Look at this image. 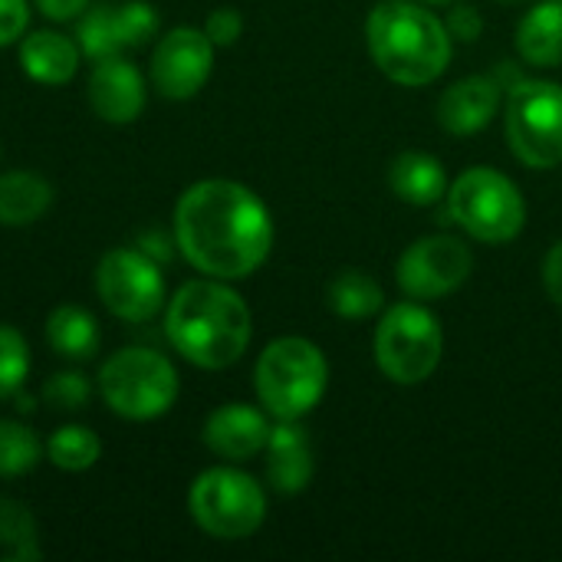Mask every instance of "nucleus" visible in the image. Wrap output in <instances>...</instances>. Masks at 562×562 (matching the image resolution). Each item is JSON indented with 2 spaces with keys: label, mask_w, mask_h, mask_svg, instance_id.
<instances>
[{
  "label": "nucleus",
  "mask_w": 562,
  "mask_h": 562,
  "mask_svg": "<svg viewBox=\"0 0 562 562\" xmlns=\"http://www.w3.org/2000/svg\"><path fill=\"white\" fill-rule=\"evenodd\" d=\"M389 188L398 201L431 207L448 194L445 165L428 151H402L389 168Z\"/></svg>",
  "instance_id": "19"
},
{
  "label": "nucleus",
  "mask_w": 562,
  "mask_h": 562,
  "mask_svg": "<svg viewBox=\"0 0 562 562\" xmlns=\"http://www.w3.org/2000/svg\"><path fill=\"white\" fill-rule=\"evenodd\" d=\"M543 286L550 293V300L562 306V240H557L543 260Z\"/></svg>",
  "instance_id": "33"
},
{
  "label": "nucleus",
  "mask_w": 562,
  "mask_h": 562,
  "mask_svg": "<svg viewBox=\"0 0 562 562\" xmlns=\"http://www.w3.org/2000/svg\"><path fill=\"white\" fill-rule=\"evenodd\" d=\"M267 481L277 494H300L313 481V445L310 435L300 428V422H280L273 425L267 438Z\"/></svg>",
  "instance_id": "16"
},
{
  "label": "nucleus",
  "mask_w": 562,
  "mask_h": 562,
  "mask_svg": "<svg viewBox=\"0 0 562 562\" xmlns=\"http://www.w3.org/2000/svg\"><path fill=\"white\" fill-rule=\"evenodd\" d=\"M79 49L82 56L105 59V56H119L125 49L122 33H119V16H115V3H89L79 16Z\"/></svg>",
  "instance_id": "24"
},
{
  "label": "nucleus",
  "mask_w": 562,
  "mask_h": 562,
  "mask_svg": "<svg viewBox=\"0 0 562 562\" xmlns=\"http://www.w3.org/2000/svg\"><path fill=\"white\" fill-rule=\"evenodd\" d=\"M165 336L181 359L217 372L247 352L254 316L244 296L227 286V280H188L168 300Z\"/></svg>",
  "instance_id": "2"
},
{
  "label": "nucleus",
  "mask_w": 562,
  "mask_h": 562,
  "mask_svg": "<svg viewBox=\"0 0 562 562\" xmlns=\"http://www.w3.org/2000/svg\"><path fill=\"white\" fill-rule=\"evenodd\" d=\"M30 23V3L26 0H0V46H10L23 36Z\"/></svg>",
  "instance_id": "31"
},
{
  "label": "nucleus",
  "mask_w": 562,
  "mask_h": 562,
  "mask_svg": "<svg viewBox=\"0 0 562 562\" xmlns=\"http://www.w3.org/2000/svg\"><path fill=\"white\" fill-rule=\"evenodd\" d=\"M95 293L115 319L148 323L165 306L161 267L145 250L115 247L95 267Z\"/></svg>",
  "instance_id": "10"
},
{
  "label": "nucleus",
  "mask_w": 562,
  "mask_h": 562,
  "mask_svg": "<svg viewBox=\"0 0 562 562\" xmlns=\"http://www.w3.org/2000/svg\"><path fill=\"white\" fill-rule=\"evenodd\" d=\"M30 375V346L20 329L0 323V398H13Z\"/></svg>",
  "instance_id": "27"
},
{
  "label": "nucleus",
  "mask_w": 562,
  "mask_h": 562,
  "mask_svg": "<svg viewBox=\"0 0 562 562\" xmlns=\"http://www.w3.org/2000/svg\"><path fill=\"white\" fill-rule=\"evenodd\" d=\"M0 547H10L13 560H40L36 520L30 507L13 497H0Z\"/></svg>",
  "instance_id": "26"
},
{
  "label": "nucleus",
  "mask_w": 562,
  "mask_h": 562,
  "mask_svg": "<svg viewBox=\"0 0 562 562\" xmlns=\"http://www.w3.org/2000/svg\"><path fill=\"white\" fill-rule=\"evenodd\" d=\"M53 204V184L36 171H7L0 175V224L26 227L40 221Z\"/></svg>",
  "instance_id": "20"
},
{
  "label": "nucleus",
  "mask_w": 562,
  "mask_h": 562,
  "mask_svg": "<svg viewBox=\"0 0 562 562\" xmlns=\"http://www.w3.org/2000/svg\"><path fill=\"white\" fill-rule=\"evenodd\" d=\"M507 148L527 168L562 165V86L550 79H520L504 105Z\"/></svg>",
  "instance_id": "8"
},
{
  "label": "nucleus",
  "mask_w": 562,
  "mask_h": 562,
  "mask_svg": "<svg viewBox=\"0 0 562 562\" xmlns=\"http://www.w3.org/2000/svg\"><path fill=\"white\" fill-rule=\"evenodd\" d=\"M204 33L211 36L214 46H234V43L240 40V33H244V16H240V10H234V7H217V10L207 16Z\"/></svg>",
  "instance_id": "30"
},
{
  "label": "nucleus",
  "mask_w": 562,
  "mask_h": 562,
  "mask_svg": "<svg viewBox=\"0 0 562 562\" xmlns=\"http://www.w3.org/2000/svg\"><path fill=\"white\" fill-rule=\"evenodd\" d=\"M329 362L323 349L303 336L273 339L254 369V389L267 415L277 422L306 418L326 395Z\"/></svg>",
  "instance_id": "4"
},
{
  "label": "nucleus",
  "mask_w": 562,
  "mask_h": 562,
  "mask_svg": "<svg viewBox=\"0 0 562 562\" xmlns=\"http://www.w3.org/2000/svg\"><path fill=\"white\" fill-rule=\"evenodd\" d=\"M501 92L504 86L497 82V76H484V72L451 82L438 99L441 128L451 135H477L494 122L501 109Z\"/></svg>",
  "instance_id": "15"
},
{
  "label": "nucleus",
  "mask_w": 562,
  "mask_h": 562,
  "mask_svg": "<svg viewBox=\"0 0 562 562\" xmlns=\"http://www.w3.org/2000/svg\"><path fill=\"white\" fill-rule=\"evenodd\" d=\"M82 49L76 40L56 30H36L20 43V66L33 82L43 86H66L79 69Z\"/></svg>",
  "instance_id": "17"
},
{
  "label": "nucleus",
  "mask_w": 562,
  "mask_h": 562,
  "mask_svg": "<svg viewBox=\"0 0 562 562\" xmlns=\"http://www.w3.org/2000/svg\"><path fill=\"white\" fill-rule=\"evenodd\" d=\"M501 3H527V0H501Z\"/></svg>",
  "instance_id": "36"
},
{
  "label": "nucleus",
  "mask_w": 562,
  "mask_h": 562,
  "mask_svg": "<svg viewBox=\"0 0 562 562\" xmlns=\"http://www.w3.org/2000/svg\"><path fill=\"white\" fill-rule=\"evenodd\" d=\"M214 69V43L198 26L168 30L151 53V82L165 99H191L204 89Z\"/></svg>",
  "instance_id": "12"
},
{
  "label": "nucleus",
  "mask_w": 562,
  "mask_h": 562,
  "mask_svg": "<svg viewBox=\"0 0 562 562\" xmlns=\"http://www.w3.org/2000/svg\"><path fill=\"white\" fill-rule=\"evenodd\" d=\"M89 102L102 122L128 125L145 112V79L122 53L95 59L89 72Z\"/></svg>",
  "instance_id": "13"
},
{
  "label": "nucleus",
  "mask_w": 562,
  "mask_h": 562,
  "mask_svg": "<svg viewBox=\"0 0 562 562\" xmlns=\"http://www.w3.org/2000/svg\"><path fill=\"white\" fill-rule=\"evenodd\" d=\"M451 221L481 244H510L527 224V201L504 171L474 165L448 184Z\"/></svg>",
  "instance_id": "5"
},
{
  "label": "nucleus",
  "mask_w": 562,
  "mask_h": 562,
  "mask_svg": "<svg viewBox=\"0 0 562 562\" xmlns=\"http://www.w3.org/2000/svg\"><path fill=\"white\" fill-rule=\"evenodd\" d=\"M40 13L56 20V23H66V20H76L82 16V10L89 7V0H36Z\"/></svg>",
  "instance_id": "34"
},
{
  "label": "nucleus",
  "mask_w": 562,
  "mask_h": 562,
  "mask_svg": "<svg viewBox=\"0 0 562 562\" xmlns=\"http://www.w3.org/2000/svg\"><path fill=\"white\" fill-rule=\"evenodd\" d=\"M517 53L537 69L562 66V0L533 3L517 26Z\"/></svg>",
  "instance_id": "18"
},
{
  "label": "nucleus",
  "mask_w": 562,
  "mask_h": 562,
  "mask_svg": "<svg viewBox=\"0 0 562 562\" xmlns=\"http://www.w3.org/2000/svg\"><path fill=\"white\" fill-rule=\"evenodd\" d=\"M372 349H375V366L389 382L422 385L441 366L445 333L438 316L425 303L405 300L382 313Z\"/></svg>",
  "instance_id": "6"
},
{
  "label": "nucleus",
  "mask_w": 562,
  "mask_h": 562,
  "mask_svg": "<svg viewBox=\"0 0 562 562\" xmlns=\"http://www.w3.org/2000/svg\"><path fill=\"white\" fill-rule=\"evenodd\" d=\"M46 458L59 471H72V474L76 471H89L102 458V441L86 425H63L46 441Z\"/></svg>",
  "instance_id": "23"
},
{
  "label": "nucleus",
  "mask_w": 562,
  "mask_h": 562,
  "mask_svg": "<svg viewBox=\"0 0 562 562\" xmlns=\"http://www.w3.org/2000/svg\"><path fill=\"white\" fill-rule=\"evenodd\" d=\"M366 43L379 72L405 89L431 86L454 56V36L422 0H379L366 20Z\"/></svg>",
  "instance_id": "3"
},
{
  "label": "nucleus",
  "mask_w": 562,
  "mask_h": 562,
  "mask_svg": "<svg viewBox=\"0 0 562 562\" xmlns=\"http://www.w3.org/2000/svg\"><path fill=\"white\" fill-rule=\"evenodd\" d=\"M115 16H119V33H122V43L125 49L128 46H142L145 40L155 36L158 30V13L148 0H125V3H115Z\"/></svg>",
  "instance_id": "28"
},
{
  "label": "nucleus",
  "mask_w": 562,
  "mask_h": 562,
  "mask_svg": "<svg viewBox=\"0 0 562 562\" xmlns=\"http://www.w3.org/2000/svg\"><path fill=\"white\" fill-rule=\"evenodd\" d=\"M0 155H3V148H0Z\"/></svg>",
  "instance_id": "37"
},
{
  "label": "nucleus",
  "mask_w": 562,
  "mask_h": 562,
  "mask_svg": "<svg viewBox=\"0 0 562 562\" xmlns=\"http://www.w3.org/2000/svg\"><path fill=\"white\" fill-rule=\"evenodd\" d=\"M99 392L119 418L151 422L178 402L181 382L168 356L145 346H132L112 352L102 362Z\"/></svg>",
  "instance_id": "7"
},
{
  "label": "nucleus",
  "mask_w": 562,
  "mask_h": 562,
  "mask_svg": "<svg viewBox=\"0 0 562 562\" xmlns=\"http://www.w3.org/2000/svg\"><path fill=\"white\" fill-rule=\"evenodd\" d=\"M471 270H474V254L461 237L428 234L402 250L395 263V283L408 300L428 303L461 290Z\"/></svg>",
  "instance_id": "11"
},
{
  "label": "nucleus",
  "mask_w": 562,
  "mask_h": 562,
  "mask_svg": "<svg viewBox=\"0 0 562 562\" xmlns=\"http://www.w3.org/2000/svg\"><path fill=\"white\" fill-rule=\"evenodd\" d=\"M46 339L63 359H89L99 349V323L89 310L63 303L46 316Z\"/></svg>",
  "instance_id": "21"
},
{
  "label": "nucleus",
  "mask_w": 562,
  "mask_h": 562,
  "mask_svg": "<svg viewBox=\"0 0 562 562\" xmlns=\"http://www.w3.org/2000/svg\"><path fill=\"white\" fill-rule=\"evenodd\" d=\"M445 26H448V33L454 36V40H461V43H471V40H477L481 36V30H484V16L474 10V7H468V3H454V10L448 13V20H445Z\"/></svg>",
  "instance_id": "32"
},
{
  "label": "nucleus",
  "mask_w": 562,
  "mask_h": 562,
  "mask_svg": "<svg viewBox=\"0 0 562 562\" xmlns=\"http://www.w3.org/2000/svg\"><path fill=\"white\" fill-rule=\"evenodd\" d=\"M422 3H428V7H431V3H435V7H445V3H458V0H422Z\"/></svg>",
  "instance_id": "35"
},
{
  "label": "nucleus",
  "mask_w": 562,
  "mask_h": 562,
  "mask_svg": "<svg viewBox=\"0 0 562 562\" xmlns=\"http://www.w3.org/2000/svg\"><path fill=\"white\" fill-rule=\"evenodd\" d=\"M175 247L204 277L244 280L273 250V217L247 184L207 178L175 204Z\"/></svg>",
  "instance_id": "1"
},
{
  "label": "nucleus",
  "mask_w": 562,
  "mask_h": 562,
  "mask_svg": "<svg viewBox=\"0 0 562 562\" xmlns=\"http://www.w3.org/2000/svg\"><path fill=\"white\" fill-rule=\"evenodd\" d=\"M326 303L342 319H369L385 306L382 283L366 270H339L326 286Z\"/></svg>",
  "instance_id": "22"
},
{
  "label": "nucleus",
  "mask_w": 562,
  "mask_h": 562,
  "mask_svg": "<svg viewBox=\"0 0 562 562\" xmlns=\"http://www.w3.org/2000/svg\"><path fill=\"white\" fill-rule=\"evenodd\" d=\"M270 431H273V425L260 408L244 405V402H231V405H221L207 415L201 438L217 458L240 464V461L257 458L267 448Z\"/></svg>",
  "instance_id": "14"
},
{
  "label": "nucleus",
  "mask_w": 562,
  "mask_h": 562,
  "mask_svg": "<svg viewBox=\"0 0 562 562\" xmlns=\"http://www.w3.org/2000/svg\"><path fill=\"white\" fill-rule=\"evenodd\" d=\"M188 510L207 537L247 540L267 520V494L237 468H207L191 484Z\"/></svg>",
  "instance_id": "9"
},
{
  "label": "nucleus",
  "mask_w": 562,
  "mask_h": 562,
  "mask_svg": "<svg viewBox=\"0 0 562 562\" xmlns=\"http://www.w3.org/2000/svg\"><path fill=\"white\" fill-rule=\"evenodd\" d=\"M43 458L40 438L10 418H0V477H20L33 471Z\"/></svg>",
  "instance_id": "25"
},
{
  "label": "nucleus",
  "mask_w": 562,
  "mask_h": 562,
  "mask_svg": "<svg viewBox=\"0 0 562 562\" xmlns=\"http://www.w3.org/2000/svg\"><path fill=\"white\" fill-rule=\"evenodd\" d=\"M43 398L59 408V412H76L86 408L92 398V385L82 372H56L46 385H43Z\"/></svg>",
  "instance_id": "29"
}]
</instances>
